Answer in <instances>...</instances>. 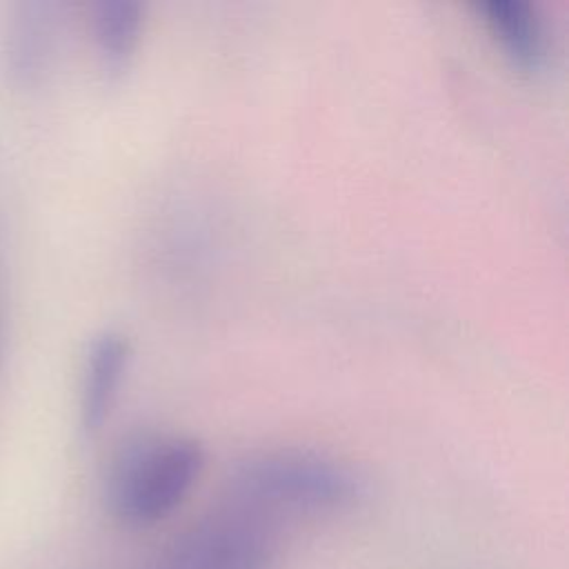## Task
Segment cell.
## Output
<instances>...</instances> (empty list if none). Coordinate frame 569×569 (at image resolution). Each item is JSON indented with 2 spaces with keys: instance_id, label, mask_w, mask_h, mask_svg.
Instances as JSON below:
<instances>
[{
  "instance_id": "obj_1",
  "label": "cell",
  "mask_w": 569,
  "mask_h": 569,
  "mask_svg": "<svg viewBox=\"0 0 569 569\" xmlns=\"http://www.w3.org/2000/svg\"><path fill=\"white\" fill-rule=\"evenodd\" d=\"M202 465V445L189 436L136 433L109 462L104 485L109 511L129 527L158 522L184 500Z\"/></svg>"
},
{
  "instance_id": "obj_2",
  "label": "cell",
  "mask_w": 569,
  "mask_h": 569,
  "mask_svg": "<svg viewBox=\"0 0 569 569\" xmlns=\"http://www.w3.org/2000/svg\"><path fill=\"white\" fill-rule=\"evenodd\" d=\"M233 491L249 505L293 511L336 509L358 496L351 467L313 449L282 447L247 456L233 471Z\"/></svg>"
},
{
  "instance_id": "obj_3",
  "label": "cell",
  "mask_w": 569,
  "mask_h": 569,
  "mask_svg": "<svg viewBox=\"0 0 569 569\" xmlns=\"http://www.w3.org/2000/svg\"><path fill=\"white\" fill-rule=\"evenodd\" d=\"M271 542L247 513L216 516L178 538L151 569H267Z\"/></svg>"
},
{
  "instance_id": "obj_4",
  "label": "cell",
  "mask_w": 569,
  "mask_h": 569,
  "mask_svg": "<svg viewBox=\"0 0 569 569\" xmlns=\"http://www.w3.org/2000/svg\"><path fill=\"white\" fill-rule=\"evenodd\" d=\"M131 347L124 333L104 329L87 347L80 382V425L84 433H96L104 425L116 402L127 371Z\"/></svg>"
},
{
  "instance_id": "obj_5",
  "label": "cell",
  "mask_w": 569,
  "mask_h": 569,
  "mask_svg": "<svg viewBox=\"0 0 569 569\" xmlns=\"http://www.w3.org/2000/svg\"><path fill=\"white\" fill-rule=\"evenodd\" d=\"M53 24L47 4H13L4 27V64L16 84H33L47 69Z\"/></svg>"
},
{
  "instance_id": "obj_6",
  "label": "cell",
  "mask_w": 569,
  "mask_h": 569,
  "mask_svg": "<svg viewBox=\"0 0 569 569\" xmlns=\"http://www.w3.org/2000/svg\"><path fill=\"white\" fill-rule=\"evenodd\" d=\"M478 9L513 62L525 69H538L545 62L547 31L536 4L529 0H480Z\"/></svg>"
},
{
  "instance_id": "obj_7",
  "label": "cell",
  "mask_w": 569,
  "mask_h": 569,
  "mask_svg": "<svg viewBox=\"0 0 569 569\" xmlns=\"http://www.w3.org/2000/svg\"><path fill=\"white\" fill-rule=\"evenodd\" d=\"M144 7L138 0H98L91 9V31L109 71L127 67L142 27Z\"/></svg>"
}]
</instances>
